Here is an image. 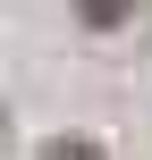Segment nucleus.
<instances>
[{"label": "nucleus", "instance_id": "f257e3e1", "mask_svg": "<svg viewBox=\"0 0 152 160\" xmlns=\"http://www.w3.org/2000/svg\"><path fill=\"white\" fill-rule=\"evenodd\" d=\"M34 160H102V143H85V135H51Z\"/></svg>", "mask_w": 152, "mask_h": 160}, {"label": "nucleus", "instance_id": "f03ea898", "mask_svg": "<svg viewBox=\"0 0 152 160\" xmlns=\"http://www.w3.org/2000/svg\"><path fill=\"white\" fill-rule=\"evenodd\" d=\"M76 8H85L93 25H118V17H127V0H76Z\"/></svg>", "mask_w": 152, "mask_h": 160}]
</instances>
